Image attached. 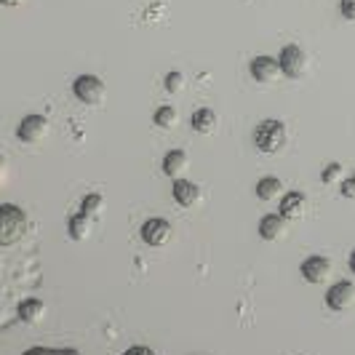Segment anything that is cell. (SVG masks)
<instances>
[{
	"mask_svg": "<svg viewBox=\"0 0 355 355\" xmlns=\"http://www.w3.org/2000/svg\"><path fill=\"white\" fill-rule=\"evenodd\" d=\"M17 134H19V139H21V142L35 144L49 134V121H46L43 115H27V118H21Z\"/></svg>",
	"mask_w": 355,
	"mask_h": 355,
	"instance_id": "obj_7",
	"label": "cell"
},
{
	"mask_svg": "<svg viewBox=\"0 0 355 355\" xmlns=\"http://www.w3.org/2000/svg\"><path fill=\"white\" fill-rule=\"evenodd\" d=\"M6 6H17V3H21V0H3Z\"/></svg>",
	"mask_w": 355,
	"mask_h": 355,
	"instance_id": "obj_27",
	"label": "cell"
},
{
	"mask_svg": "<svg viewBox=\"0 0 355 355\" xmlns=\"http://www.w3.org/2000/svg\"><path fill=\"white\" fill-rule=\"evenodd\" d=\"M323 182L326 184H342V163H329V168L323 171Z\"/></svg>",
	"mask_w": 355,
	"mask_h": 355,
	"instance_id": "obj_22",
	"label": "cell"
},
{
	"mask_svg": "<svg viewBox=\"0 0 355 355\" xmlns=\"http://www.w3.org/2000/svg\"><path fill=\"white\" fill-rule=\"evenodd\" d=\"M24 355H80V353L70 350V347H30Z\"/></svg>",
	"mask_w": 355,
	"mask_h": 355,
	"instance_id": "obj_20",
	"label": "cell"
},
{
	"mask_svg": "<svg viewBox=\"0 0 355 355\" xmlns=\"http://www.w3.org/2000/svg\"><path fill=\"white\" fill-rule=\"evenodd\" d=\"M72 91H75L78 102H83V105H99L105 99V83L96 75H80L72 83Z\"/></svg>",
	"mask_w": 355,
	"mask_h": 355,
	"instance_id": "obj_3",
	"label": "cell"
},
{
	"mask_svg": "<svg viewBox=\"0 0 355 355\" xmlns=\"http://www.w3.org/2000/svg\"><path fill=\"white\" fill-rule=\"evenodd\" d=\"M102 206H105V198L99 196V193H91V196L83 198V203H80V211L89 214V216H96V214L102 211Z\"/></svg>",
	"mask_w": 355,
	"mask_h": 355,
	"instance_id": "obj_19",
	"label": "cell"
},
{
	"mask_svg": "<svg viewBox=\"0 0 355 355\" xmlns=\"http://www.w3.org/2000/svg\"><path fill=\"white\" fill-rule=\"evenodd\" d=\"M249 72L251 78L259 80V83H272L278 78V72H281V62L272 59V56H254L249 64Z\"/></svg>",
	"mask_w": 355,
	"mask_h": 355,
	"instance_id": "obj_9",
	"label": "cell"
},
{
	"mask_svg": "<svg viewBox=\"0 0 355 355\" xmlns=\"http://www.w3.org/2000/svg\"><path fill=\"white\" fill-rule=\"evenodd\" d=\"M350 270L355 272V249H353V254H350Z\"/></svg>",
	"mask_w": 355,
	"mask_h": 355,
	"instance_id": "obj_26",
	"label": "cell"
},
{
	"mask_svg": "<svg viewBox=\"0 0 355 355\" xmlns=\"http://www.w3.org/2000/svg\"><path fill=\"white\" fill-rule=\"evenodd\" d=\"M278 62H281V72H284L286 78H302L304 72H307V53L300 49V46H284V51L278 56Z\"/></svg>",
	"mask_w": 355,
	"mask_h": 355,
	"instance_id": "obj_5",
	"label": "cell"
},
{
	"mask_svg": "<svg viewBox=\"0 0 355 355\" xmlns=\"http://www.w3.org/2000/svg\"><path fill=\"white\" fill-rule=\"evenodd\" d=\"M190 123L196 128L198 134H214V128L219 123V118H216V112H214L211 107H200L193 112V118H190Z\"/></svg>",
	"mask_w": 355,
	"mask_h": 355,
	"instance_id": "obj_14",
	"label": "cell"
},
{
	"mask_svg": "<svg viewBox=\"0 0 355 355\" xmlns=\"http://www.w3.org/2000/svg\"><path fill=\"white\" fill-rule=\"evenodd\" d=\"M284 232H286V219L281 214H267V216H262L259 235L265 241H278V238H284Z\"/></svg>",
	"mask_w": 355,
	"mask_h": 355,
	"instance_id": "obj_12",
	"label": "cell"
},
{
	"mask_svg": "<svg viewBox=\"0 0 355 355\" xmlns=\"http://www.w3.org/2000/svg\"><path fill=\"white\" fill-rule=\"evenodd\" d=\"M339 190H342V196L345 198H355V177L345 179V182L339 184Z\"/></svg>",
	"mask_w": 355,
	"mask_h": 355,
	"instance_id": "obj_24",
	"label": "cell"
},
{
	"mask_svg": "<svg viewBox=\"0 0 355 355\" xmlns=\"http://www.w3.org/2000/svg\"><path fill=\"white\" fill-rule=\"evenodd\" d=\"M284 193V182L278 177H265V179H259L257 182V198L259 200H275V198Z\"/></svg>",
	"mask_w": 355,
	"mask_h": 355,
	"instance_id": "obj_16",
	"label": "cell"
},
{
	"mask_svg": "<svg viewBox=\"0 0 355 355\" xmlns=\"http://www.w3.org/2000/svg\"><path fill=\"white\" fill-rule=\"evenodd\" d=\"M177 110L171 105H163L155 110V125H160V128H174L177 125Z\"/></svg>",
	"mask_w": 355,
	"mask_h": 355,
	"instance_id": "obj_18",
	"label": "cell"
},
{
	"mask_svg": "<svg viewBox=\"0 0 355 355\" xmlns=\"http://www.w3.org/2000/svg\"><path fill=\"white\" fill-rule=\"evenodd\" d=\"M187 166H190L187 153H184V150H171V153H166V158H163V174H166V177L179 179L182 174H184Z\"/></svg>",
	"mask_w": 355,
	"mask_h": 355,
	"instance_id": "obj_11",
	"label": "cell"
},
{
	"mask_svg": "<svg viewBox=\"0 0 355 355\" xmlns=\"http://www.w3.org/2000/svg\"><path fill=\"white\" fill-rule=\"evenodd\" d=\"M174 200L184 209H193L198 200H200V187L196 182H187V179H177L174 182Z\"/></svg>",
	"mask_w": 355,
	"mask_h": 355,
	"instance_id": "obj_10",
	"label": "cell"
},
{
	"mask_svg": "<svg viewBox=\"0 0 355 355\" xmlns=\"http://www.w3.org/2000/svg\"><path fill=\"white\" fill-rule=\"evenodd\" d=\"M163 86H166L168 94H179V91L184 89V75H182V72H168Z\"/></svg>",
	"mask_w": 355,
	"mask_h": 355,
	"instance_id": "obj_21",
	"label": "cell"
},
{
	"mask_svg": "<svg viewBox=\"0 0 355 355\" xmlns=\"http://www.w3.org/2000/svg\"><path fill=\"white\" fill-rule=\"evenodd\" d=\"M123 355H155L150 347H142V345H137V347H128Z\"/></svg>",
	"mask_w": 355,
	"mask_h": 355,
	"instance_id": "obj_25",
	"label": "cell"
},
{
	"mask_svg": "<svg viewBox=\"0 0 355 355\" xmlns=\"http://www.w3.org/2000/svg\"><path fill=\"white\" fill-rule=\"evenodd\" d=\"M326 304L334 313H345L355 304V286L350 281H339L326 291Z\"/></svg>",
	"mask_w": 355,
	"mask_h": 355,
	"instance_id": "obj_6",
	"label": "cell"
},
{
	"mask_svg": "<svg viewBox=\"0 0 355 355\" xmlns=\"http://www.w3.org/2000/svg\"><path fill=\"white\" fill-rule=\"evenodd\" d=\"M300 270H302V278L307 284H323L331 275V259L329 257H307Z\"/></svg>",
	"mask_w": 355,
	"mask_h": 355,
	"instance_id": "obj_8",
	"label": "cell"
},
{
	"mask_svg": "<svg viewBox=\"0 0 355 355\" xmlns=\"http://www.w3.org/2000/svg\"><path fill=\"white\" fill-rule=\"evenodd\" d=\"M339 11H342V17L355 21V0H342L339 3Z\"/></svg>",
	"mask_w": 355,
	"mask_h": 355,
	"instance_id": "obj_23",
	"label": "cell"
},
{
	"mask_svg": "<svg viewBox=\"0 0 355 355\" xmlns=\"http://www.w3.org/2000/svg\"><path fill=\"white\" fill-rule=\"evenodd\" d=\"M30 230V222H27V214L17 209L14 203H6L0 206V243L3 246H14L19 243Z\"/></svg>",
	"mask_w": 355,
	"mask_h": 355,
	"instance_id": "obj_1",
	"label": "cell"
},
{
	"mask_svg": "<svg viewBox=\"0 0 355 355\" xmlns=\"http://www.w3.org/2000/svg\"><path fill=\"white\" fill-rule=\"evenodd\" d=\"M307 209V198L302 193H286L281 198V216L284 219H300Z\"/></svg>",
	"mask_w": 355,
	"mask_h": 355,
	"instance_id": "obj_13",
	"label": "cell"
},
{
	"mask_svg": "<svg viewBox=\"0 0 355 355\" xmlns=\"http://www.w3.org/2000/svg\"><path fill=\"white\" fill-rule=\"evenodd\" d=\"M17 313L21 323H37V320L46 315V304L40 302V300H24V302L19 304Z\"/></svg>",
	"mask_w": 355,
	"mask_h": 355,
	"instance_id": "obj_17",
	"label": "cell"
},
{
	"mask_svg": "<svg viewBox=\"0 0 355 355\" xmlns=\"http://www.w3.org/2000/svg\"><path fill=\"white\" fill-rule=\"evenodd\" d=\"M171 235H174V227H171V222L168 219H160V216H153V219H147L142 225V241L147 246H166L168 241H171Z\"/></svg>",
	"mask_w": 355,
	"mask_h": 355,
	"instance_id": "obj_4",
	"label": "cell"
},
{
	"mask_svg": "<svg viewBox=\"0 0 355 355\" xmlns=\"http://www.w3.org/2000/svg\"><path fill=\"white\" fill-rule=\"evenodd\" d=\"M67 230H70V238L72 241H86L91 232V216L83 211L72 214L70 222H67Z\"/></svg>",
	"mask_w": 355,
	"mask_h": 355,
	"instance_id": "obj_15",
	"label": "cell"
},
{
	"mask_svg": "<svg viewBox=\"0 0 355 355\" xmlns=\"http://www.w3.org/2000/svg\"><path fill=\"white\" fill-rule=\"evenodd\" d=\"M254 144L262 153H278L286 144V125L281 121H262L254 131Z\"/></svg>",
	"mask_w": 355,
	"mask_h": 355,
	"instance_id": "obj_2",
	"label": "cell"
}]
</instances>
